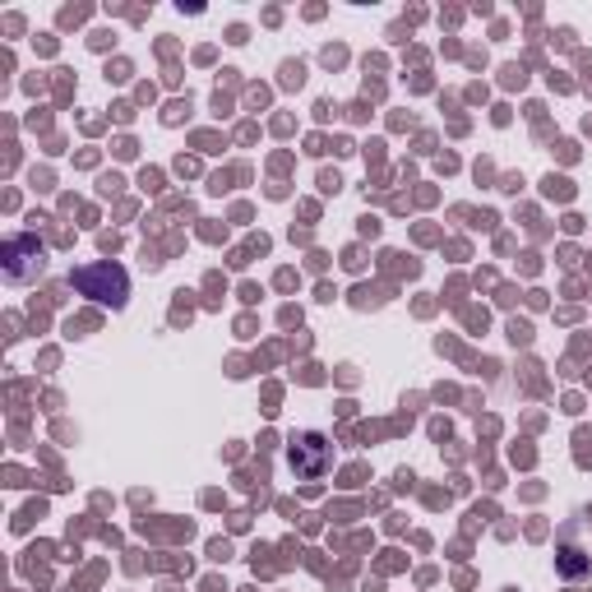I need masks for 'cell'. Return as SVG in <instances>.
Returning <instances> with one entry per match:
<instances>
[{
	"mask_svg": "<svg viewBox=\"0 0 592 592\" xmlns=\"http://www.w3.org/2000/svg\"><path fill=\"white\" fill-rule=\"evenodd\" d=\"M70 282L80 288L84 297H93V301H102V305H125V292H131V278H125V269L121 264H89V269H74L70 273Z\"/></svg>",
	"mask_w": 592,
	"mask_h": 592,
	"instance_id": "6da1fadb",
	"label": "cell"
},
{
	"mask_svg": "<svg viewBox=\"0 0 592 592\" xmlns=\"http://www.w3.org/2000/svg\"><path fill=\"white\" fill-rule=\"evenodd\" d=\"M42 246H38V237H14L10 246H6V278L10 282H29V278H38L42 273Z\"/></svg>",
	"mask_w": 592,
	"mask_h": 592,
	"instance_id": "7a4b0ae2",
	"label": "cell"
},
{
	"mask_svg": "<svg viewBox=\"0 0 592 592\" xmlns=\"http://www.w3.org/2000/svg\"><path fill=\"white\" fill-rule=\"evenodd\" d=\"M288 463L297 468V477H320V472L329 468V445H324V435H292Z\"/></svg>",
	"mask_w": 592,
	"mask_h": 592,
	"instance_id": "3957f363",
	"label": "cell"
}]
</instances>
